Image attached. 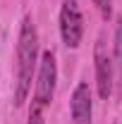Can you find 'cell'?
I'll return each instance as SVG.
<instances>
[{
    "mask_svg": "<svg viewBox=\"0 0 122 124\" xmlns=\"http://www.w3.org/2000/svg\"><path fill=\"white\" fill-rule=\"evenodd\" d=\"M38 62V33L31 17L22 19L19 41H17V88H15V105H22L29 95L31 77Z\"/></svg>",
    "mask_w": 122,
    "mask_h": 124,
    "instance_id": "obj_1",
    "label": "cell"
},
{
    "mask_svg": "<svg viewBox=\"0 0 122 124\" xmlns=\"http://www.w3.org/2000/svg\"><path fill=\"white\" fill-rule=\"evenodd\" d=\"M60 36L67 48H79L84 36V19L77 0H62L60 5Z\"/></svg>",
    "mask_w": 122,
    "mask_h": 124,
    "instance_id": "obj_2",
    "label": "cell"
},
{
    "mask_svg": "<svg viewBox=\"0 0 122 124\" xmlns=\"http://www.w3.org/2000/svg\"><path fill=\"white\" fill-rule=\"evenodd\" d=\"M55 81H58V64L55 55L46 50L38 60V81H36V93H34V103H38L41 108L50 105L53 95H55Z\"/></svg>",
    "mask_w": 122,
    "mask_h": 124,
    "instance_id": "obj_3",
    "label": "cell"
},
{
    "mask_svg": "<svg viewBox=\"0 0 122 124\" xmlns=\"http://www.w3.org/2000/svg\"><path fill=\"white\" fill-rule=\"evenodd\" d=\"M93 62H96V88L101 100H108L113 95V81H115V62L108 55L105 41L98 38L93 48Z\"/></svg>",
    "mask_w": 122,
    "mask_h": 124,
    "instance_id": "obj_4",
    "label": "cell"
},
{
    "mask_svg": "<svg viewBox=\"0 0 122 124\" xmlns=\"http://www.w3.org/2000/svg\"><path fill=\"white\" fill-rule=\"evenodd\" d=\"M70 110H72V119L74 124H91L93 115V100H91V88L86 81L77 84L72 100H70Z\"/></svg>",
    "mask_w": 122,
    "mask_h": 124,
    "instance_id": "obj_5",
    "label": "cell"
},
{
    "mask_svg": "<svg viewBox=\"0 0 122 124\" xmlns=\"http://www.w3.org/2000/svg\"><path fill=\"white\" fill-rule=\"evenodd\" d=\"M113 62H115V72H117V84H122V17L117 19V26H115V46H113Z\"/></svg>",
    "mask_w": 122,
    "mask_h": 124,
    "instance_id": "obj_6",
    "label": "cell"
},
{
    "mask_svg": "<svg viewBox=\"0 0 122 124\" xmlns=\"http://www.w3.org/2000/svg\"><path fill=\"white\" fill-rule=\"evenodd\" d=\"M41 110H43V108H41L38 103H34V105H31V112H29V122H26V124H46Z\"/></svg>",
    "mask_w": 122,
    "mask_h": 124,
    "instance_id": "obj_7",
    "label": "cell"
},
{
    "mask_svg": "<svg viewBox=\"0 0 122 124\" xmlns=\"http://www.w3.org/2000/svg\"><path fill=\"white\" fill-rule=\"evenodd\" d=\"M93 5L98 7V12L103 15V19L110 17V12H113V0H93Z\"/></svg>",
    "mask_w": 122,
    "mask_h": 124,
    "instance_id": "obj_8",
    "label": "cell"
}]
</instances>
